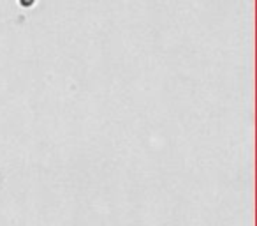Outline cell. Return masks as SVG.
I'll use <instances>...</instances> for the list:
<instances>
[{"label":"cell","instance_id":"cell-1","mask_svg":"<svg viewBox=\"0 0 257 226\" xmlns=\"http://www.w3.org/2000/svg\"><path fill=\"white\" fill-rule=\"evenodd\" d=\"M18 2H20V6H22V8H25V9L32 8V6L36 4V0H18Z\"/></svg>","mask_w":257,"mask_h":226}]
</instances>
